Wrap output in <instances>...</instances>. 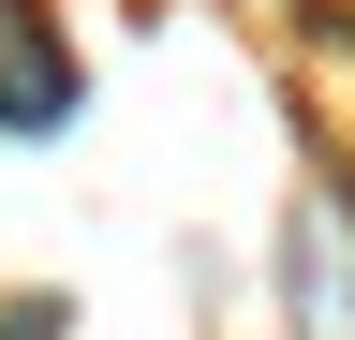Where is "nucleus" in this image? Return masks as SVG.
<instances>
[{
  "instance_id": "nucleus-1",
  "label": "nucleus",
  "mask_w": 355,
  "mask_h": 340,
  "mask_svg": "<svg viewBox=\"0 0 355 340\" xmlns=\"http://www.w3.org/2000/svg\"><path fill=\"white\" fill-rule=\"evenodd\" d=\"M282 296H296V340H355V222L326 193H296L282 222Z\"/></svg>"
},
{
  "instance_id": "nucleus-2",
  "label": "nucleus",
  "mask_w": 355,
  "mask_h": 340,
  "mask_svg": "<svg viewBox=\"0 0 355 340\" xmlns=\"http://www.w3.org/2000/svg\"><path fill=\"white\" fill-rule=\"evenodd\" d=\"M74 118V60L44 30H0V134H60Z\"/></svg>"
},
{
  "instance_id": "nucleus-3",
  "label": "nucleus",
  "mask_w": 355,
  "mask_h": 340,
  "mask_svg": "<svg viewBox=\"0 0 355 340\" xmlns=\"http://www.w3.org/2000/svg\"><path fill=\"white\" fill-rule=\"evenodd\" d=\"M0 30H15V0H0Z\"/></svg>"
}]
</instances>
